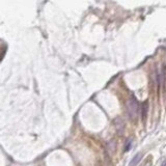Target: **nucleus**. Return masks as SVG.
<instances>
[{
    "label": "nucleus",
    "mask_w": 166,
    "mask_h": 166,
    "mask_svg": "<svg viewBox=\"0 0 166 166\" xmlns=\"http://www.w3.org/2000/svg\"><path fill=\"white\" fill-rule=\"evenodd\" d=\"M127 112H128L129 119L131 121L137 119L138 112H139V104H138V101L134 96H131L130 99L127 102Z\"/></svg>",
    "instance_id": "obj_1"
},
{
    "label": "nucleus",
    "mask_w": 166,
    "mask_h": 166,
    "mask_svg": "<svg viewBox=\"0 0 166 166\" xmlns=\"http://www.w3.org/2000/svg\"><path fill=\"white\" fill-rule=\"evenodd\" d=\"M114 123H115V128H116V131L119 134H123V130H125V123L121 119H116L114 121Z\"/></svg>",
    "instance_id": "obj_2"
},
{
    "label": "nucleus",
    "mask_w": 166,
    "mask_h": 166,
    "mask_svg": "<svg viewBox=\"0 0 166 166\" xmlns=\"http://www.w3.org/2000/svg\"><path fill=\"white\" fill-rule=\"evenodd\" d=\"M141 158H142V154H141V153H138V154H136L135 156L133 157V159L131 160V162H130V164H129V166H136V165H137V164L140 162Z\"/></svg>",
    "instance_id": "obj_3"
},
{
    "label": "nucleus",
    "mask_w": 166,
    "mask_h": 166,
    "mask_svg": "<svg viewBox=\"0 0 166 166\" xmlns=\"http://www.w3.org/2000/svg\"><path fill=\"white\" fill-rule=\"evenodd\" d=\"M107 147V151L110 153V154H113L114 152H115V149H116V143L114 140H111V141H108V143H107L106 145Z\"/></svg>",
    "instance_id": "obj_4"
},
{
    "label": "nucleus",
    "mask_w": 166,
    "mask_h": 166,
    "mask_svg": "<svg viewBox=\"0 0 166 166\" xmlns=\"http://www.w3.org/2000/svg\"><path fill=\"white\" fill-rule=\"evenodd\" d=\"M147 109H149V104H147V102H144V104H143V107H142V119H146Z\"/></svg>",
    "instance_id": "obj_5"
},
{
    "label": "nucleus",
    "mask_w": 166,
    "mask_h": 166,
    "mask_svg": "<svg viewBox=\"0 0 166 166\" xmlns=\"http://www.w3.org/2000/svg\"><path fill=\"white\" fill-rule=\"evenodd\" d=\"M131 145H132V140L129 139L128 141H127L126 145H125V152H128V151H130Z\"/></svg>",
    "instance_id": "obj_6"
},
{
    "label": "nucleus",
    "mask_w": 166,
    "mask_h": 166,
    "mask_svg": "<svg viewBox=\"0 0 166 166\" xmlns=\"http://www.w3.org/2000/svg\"><path fill=\"white\" fill-rule=\"evenodd\" d=\"M142 166H149V163H146V164H144V165H142Z\"/></svg>",
    "instance_id": "obj_7"
}]
</instances>
